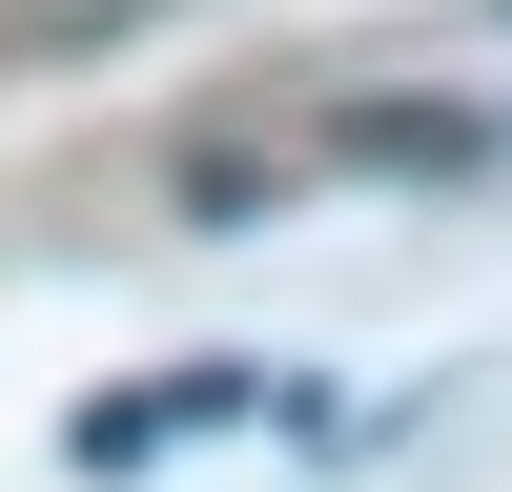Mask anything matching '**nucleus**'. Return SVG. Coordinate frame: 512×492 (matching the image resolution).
<instances>
[{"label":"nucleus","mask_w":512,"mask_h":492,"mask_svg":"<svg viewBox=\"0 0 512 492\" xmlns=\"http://www.w3.org/2000/svg\"><path fill=\"white\" fill-rule=\"evenodd\" d=\"M246 410H308L287 369H246V349H205V369H144V390H82V472H164V451H205V431H246Z\"/></svg>","instance_id":"f257e3e1"}]
</instances>
